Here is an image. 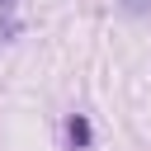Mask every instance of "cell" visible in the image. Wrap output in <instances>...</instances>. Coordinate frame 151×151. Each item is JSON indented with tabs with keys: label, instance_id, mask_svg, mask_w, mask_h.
<instances>
[{
	"label": "cell",
	"instance_id": "1",
	"mask_svg": "<svg viewBox=\"0 0 151 151\" xmlns=\"http://www.w3.org/2000/svg\"><path fill=\"white\" fill-rule=\"evenodd\" d=\"M71 142H76V146L90 142V123H85V118H71Z\"/></svg>",
	"mask_w": 151,
	"mask_h": 151
},
{
	"label": "cell",
	"instance_id": "2",
	"mask_svg": "<svg viewBox=\"0 0 151 151\" xmlns=\"http://www.w3.org/2000/svg\"><path fill=\"white\" fill-rule=\"evenodd\" d=\"M142 5H146V0H127V9H142Z\"/></svg>",
	"mask_w": 151,
	"mask_h": 151
}]
</instances>
